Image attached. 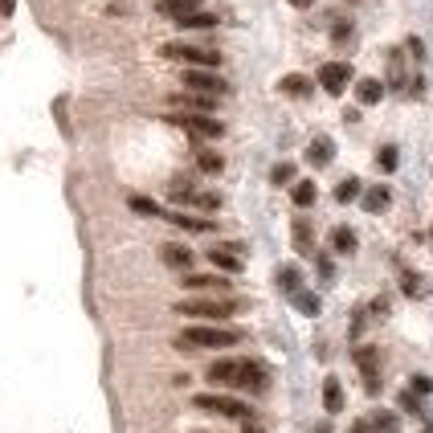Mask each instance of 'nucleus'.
Listing matches in <instances>:
<instances>
[{
	"label": "nucleus",
	"instance_id": "obj_16",
	"mask_svg": "<svg viewBox=\"0 0 433 433\" xmlns=\"http://www.w3.org/2000/svg\"><path fill=\"white\" fill-rule=\"evenodd\" d=\"M176 225V229H188V233H213V221H205V216H193V213H164Z\"/></svg>",
	"mask_w": 433,
	"mask_h": 433
},
{
	"label": "nucleus",
	"instance_id": "obj_13",
	"mask_svg": "<svg viewBox=\"0 0 433 433\" xmlns=\"http://www.w3.org/2000/svg\"><path fill=\"white\" fill-rule=\"evenodd\" d=\"M331 160H336V144H331L327 135L311 139V147H307V164H315V168H327Z\"/></svg>",
	"mask_w": 433,
	"mask_h": 433
},
{
	"label": "nucleus",
	"instance_id": "obj_17",
	"mask_svg": "<svg viewBox=\"0 0 433 433\" xmlns=\"http://www.w3.org/2000/svg\"><path fill=\"white\" fill-rule=\"evenodd\" d=\"M160 13L172 17V21H184V17L200 13V0H160Z\"/></svg>",
	"mask_w": 433,
	"mask_h": 433
},
{
	"label": "nucleus",
	"instance_id": "obj_3",
	"mask_svg": "<svg viewBox=\"0 0 433 433\" xmlns=\"http://www.w3.org/2000/svg\"><path fill=\"white\" fill-rule=\"evenodd\" d=\"M160 53H164V57H172V62H184L188 70H216V66H221V53H213V49H200V46H188V41H168Z\"/></svg>",
	"mask_w": 433,
	"mask_h": 433
},
{
	"label": "nucleus",
	"instance_id": "obj_5",
	"mask_svg": "<svg viewBox=\"0 0 433 433\" xmlns=\"http://www.w3.org/2000/svg\"><path fill=\"white\" fill-rule=\"evenodd\" d=\"M168 123H176V127H184L188 135H196V139H221L225 135V123L213 119V115H168Z\"/></svg>",
	"mask_w": 433,
	"mask_h": 433
},
{
	"label": "nucleus",
	"instance_id": "obj_2",
	"mask_svg": "<svg viewBox=\"0 0 433 433\" xmlns=\"http://www.w3.org/2000/svg\"><path fill=\"white\" fill-rule=\"evenodd\" d=\"M241 303L233 298H188V303H176V315H188V319H209V323H225L229 315H238Z\"/></svg>",
	"mask_w": 433,
	"mask_h": 433
},
{
	"label": "nucleus",
	"instance_id": "obj_41",
	"mask_svg": "<svg viewBox=\"0 0 433 433\" xmlns=\"http://www.w3.org/2000/svg\"><path fill=\"white\" fill-rule=\"evenodd\" d=\"M0 13L8 17V13H13V0H0Z\"/></svg>",
	"mask_w": 433,
	"mask_h": 433
},
{
	"label": "nucleus",
	"instance_id": "obj_19",
	"mask_svg": "<svg viewBox=\"0 0 433 433\" xmlns=\"http://www.w3.org/2000/svg\"><path fill=\"white\" fill-rule=\"evenodd\" d=\"M323 409H327V413H343V385H339L336 376H327V380H323Z\"/></svg>",
	"mask_w": 433,
	"mask_h": 433
},
{
	"label": "nucleus",
	"instance_id": "obj_42",
	"mask_svg": "<svg viewBox=\"0 0 433 433\" xmlns=\"http://www.w3.org/2000/svg\"><path fill=\"white\" fill-rule=\"evenodd\" d=\"M290 4H294V8H311L315 0H290Z\"/></svg>",
	"mask_w": 433,
	"mask_h": 433
},
{
	"label": "nucleus",
	"instance_id": "obj_14",
	"mask_svg": "<svg viewBox=\"0 0 433 433\" xmlns=\"http://www.w3.org/2000/svg\"><path fill=\"white\" fill-rule=\"evenodd\" d=\"M160 258H164L172 270H193V249H188V245L168 241V245H160Z\"/></svg>",
	"mask_w": 433,
	"mask_h": 433
},
{
	"label": "nucleus",
	"instance_id": "obj_26",
	"mask_svg": "<svg viewBox=\"0 0 433 433\" xmlns=\"http://www.w3.org/2000/svg\"><path fill=\"white\" fill-rule=\"evenodd\" d=\"M360 196H364V184L356 180V176L339 180V188H336V200H339V205H352V200H360Z\"/></svg>",
	"mask_w": 433,
	"mask_h": 433
},
{
	"label": "nucleus",
	"instance_id": "obj_24",
	"mask_svg": "<svg viewBox=\"0 0 433 433\" xmlns=\"http://www.w3.org/2000/svg\"><path fill=\"white\" fill-rule=\"evenodd\" d=\"M331 249H336V254H356V233H352L348 225H336V229H331Z\"/></svg>",
	"mask_w": 433,
	"mask_h": 433
},
{
	"label": "nucleus",
	"instance_id": "obj_11",
	"mask_svg": "<svg viewBox=\"0 0 433 433\" xmlns=\"http://www.w3.org/2000/svg\"><path fill=\"white\" fill-rule=\"evenodd\" d=\"M209 262L216 270H225V274H238L241 270V245H213L209 249Z\"/></svg>",
	"mask_w": 433,
	"mask_h": 433
},
{
	"label": "nucleus",
	"instance_id": "obj_7",
	"mask_svg": "<svg viewBox=\"0 0 433 433\" xmlns=\"http://www.w3.org/2000/svg\"><path fill=\"white\" fill-rule=\"evenodd\" d=\"M270 385V372H266L258 360H238V380L233 388H245V392H266Z\"/></svg>",
	"mask_w": 433,
	"mask_h": 433
},
{
	"label": "nucleus",
	"instance_id": "obj_22",
	"mask_svg": "<svg viewBox=\"0 0 433 433\" xmlns=\"http://www.w3.org/2000/svg\"><path fill=\"white\" fill-rule=\"evenodd\" d=\"M388 82H392L397 90H405V86H409V82H405V53H401V49H392V53H388Z\"/></svg>",
	"mask_w": 433,
	"mask_h": 433
},
{
	"label": "nucleus",
	"instance_id": "obj_9",
	"mask_svg": "<svg viewBox=\"0 0 433 433\" xmlns=\"http://www.w3.org/2000/svg\"><path fill=\"white\" fill-rule=\"evenodd\" d=\"M356 364H360L364 388H368V392H372V397H376V392H380V372H376V364H380V352H376V348H368V343H364V348H356Z\"/></svg>",
	"mask_w": 433,
	"mask_h": 433
},
{
	"label": "nucleus",
	"instance_id": "obj_38",
	"mask_svg": "<svg viewBox=\"0 0 433 433\" xmlns=\"http://www.w3.org/2000/svg\"><path fill=\"white\" fill-rule=\"evenodd\" d=\"M401 409H405V413H421V401L413 397V388H409V392H401Z\"/></svg>",
	"mask_w": 433,
	"mask_h": 433
},
{
	"label": "nucleus",
	"instance_id": "obj_23",
	"mask_svg": "<svg viewBox=\"0 0 433 433\" xmlns=\"http://www.w3.org/2000/svg\"><path fill=\"white\" fill-rule=\"evenodd\" d=\"M294 249H298V254H315V245H311V221H307V216H294Z\"/></svg>",
	"mask_w": 433,
	"mask_h": 433
},
{
	"label": "nucleus",
	"instance_id": "obj_28",
	"mask_svg": "<svg viewBox=\"0 0 433 433\" xmlns=\"http://www.w3.org/2000/svg\"><path fill=\"white\" fill-rule=\"evenodd\" d=\"M388 200H392L388 188H385V184H376V188H368V193H364V209H368V213H380V209H388Z\"/></svg>",
	"mask_w": 433,
	"mask_h": 433
},
{
	"label": "nucleus",
	"instance_id": "obj_39",
	"mask_svg": "<svg viewBox=\"0 0 433 433\" xmlns=\"http://www.w3.org/2000/svg\"><path fill=\"white\" fill-rule=\"evenodd\" d=\"M413 388H417V392H429V376H413Z\"/></svg>",
	"mask_w": 433,
	"mask_h": 433
},
{
	"label": "nucleus",
	"instance_id": "obj_15",
	"mask_svg": "<svg viewBox=\"0 0 433 433\" xmlns=\"http://www.w3.org/2000/svg\"><path fill=\"white\" fill-rule=\"evenodd\" d=\"M356 98H360V106H376L385 98V82L380 78H360L356 82Z\"/></svg>",
	"mask_w": 433,
	"mask_h": 433
},
{
	"label": "nucleus",
	"instance_id": "obj_25",
	"mask_svg": "<svg viewBox=\"0 0 433 433\" xmlns=\"http://www.w3.org/2000/svg\"><path fill=\"white\" fill-rule=\"evenodd\" d=\"M368 425H372V433H401V421H397V413H388V409L372 413V417H368Z\"/></svg>",
	"mask_w": 433,
	"mask_h": 433
},
{
	"label": "nucleus",
	"instance_id": "obj_31",
	"mask_svg": "<svg viewBox=\"0 0 433 433\" xmlns=\"http://www.w3.org/2000/svg\"><path fill=\"white\" fill-rule=\"evenodd\" d=\"M184 33H193V29H213L216 25V17L213 13H193V17H184V21H176Z\"/></svg>",
	"mask_w": 433,
	"mask_h": 433
},
{
	"label": "nucleus",
	"instance_id": "obj_36",
	"mask_svg": "<svg viewBox=\"0 0 433 433\" xmlns=\"http://www.w3.org/2000/svg\"><path fill=\"white\" fill-rule=\"evenodd\" d=\"M193 205H196V209H209V213H213L216 205H221V196H216V193H196Z\"/></svg>",
	"mask_w": 433,
	"mask_h": 433
},
{
	"label": "nucleus",
	"instance_id": "obj_12",
	"mask_svg": "<svg viewBox=\"0 0 433 433\" xmlns=\"http://www.w3.org/2000/svg\"><path fill=\"white\" fill-rule=\"evenodd\" d=\"M205 376H209V385H216V388H233V380H238V360H213Z\"/></svg>",
	"mask_w": 433,
	"mask_h": 433
},
{
	"label": "nucleus",
	"instance_id": "obj_6",
	"mask_svg": "<svg viewBox=\"0 0 433 433\" xmlns=\"http://www.w3.org/2000/svg\"><path fill=\"white\" fill-rule=\"evenodd\" d=\"M184 86H188V95H205V98L229 95L225 78H221L216 70H184Z\"/></svg>",
	"mask_w": 433,
	"mask_h": 433
},
{
	"label": "nucleus",
	"instance_id": "obj_34",
	"mask_svg": "<svg viewBox=\"0 0 433 433\" xmlns=\"http://www.w3.org/2000/svg\"><path fill=\"white\" fill-rule=\"evenodd\" d=\"M376 168H385V172L397 168V147H380L376 151Z\"/></svg>",
	"mask_w": 433,
	"mask_h": 433
},
{
	"label": "nucleus",
	"instance_id": "obj_27",
	"mask_svg": "<svg viewBox=\"0 0 433 433\" xmlns=\"http://www.w3.org/2000/svg\"><path fill=\"white\" fill-rule=\"evenodd\" d=\"M294 205H298V209H311L315 205V196H319V188H315V180H294Z\"/></svg>",
	"mask_w": 433,
	"mask_h": 433
},
{
	"label": "nucleus",
	"instance_id": "obj_1",
	"mask_svg": "<svg viewBox=\"0 0 433 433\" xmlns=\"http://www.w3.org/2000/svg\"><path fill=\"white\" fill-rule=\"evenodd\" d=\"M233 343H241V331H233V327H221V323H205V327H188V331H180L176 336V348L180 352H200V348H233Z\"/></svg>",
	"mask_w": 433,
	"mask_h": 433
},
{
	"label": "nucleus",
	"instance_id": "obj_20",
	"mask_svg": "<svg viewBox=\"0 0 433 433\" xmlns=\"http://www.w3.org/2000/svg\"><path fill=\"white\" fill-rule=\"evenodd\" d=\"M168 196L176 200V205H193V200H196V184L188 180V176H176V180L168 184Z\"/></svg>",
	"mask_w": 433,
	"mask_h": 433
},
{
	"label": "nucleus",
	"instance_id": "obj_35",
	"mask_svg": "<svg viewBox=\"0 0 433 433\" xmlns=\"http://www.w3.org/2000/svg\"><path fill=\"white\" fill-rule=\"evenodd\" d=\"M348 37H352V21H336V25H331V41H336V46H343Z\"/></svg>",
	"mask_w": 433,
	"mask_h": 433
},
{
	"label": "nucleus",
	"instance_id": "obj_29",
	"mask_svg": "<svg viewBox=\"0 0 433 433\" xmlns=\"http://www.w3.org/2000/svg\"><path fill=\"white\" fill-rule=\"evenodd\" d=\"M196 168L205 172V176H216V172L225 168V160L216 151H196Z\"/></svg>",
	"mask_w": 433,
	"mask_h": 433
},
{
	"label": "nucleus",
	"instance_id": "obj_8",
	"mask_svg": "<svg viewBox=\"0 0 433 433\" xmlns=\"http://www.w3.org/2000/svg\"><path fill=\"white\" fill-rule=\"evenodd\" d=\"M352 82V66L348 62H323V70H319V86L327 90V95H343V86Z\"/></svg>",
	"mask_w": 433,
	"mask_h": 433
},
{
	"label": "nucleus",
	"instance_id": "obj_37",
	"mask_svg": "<svg viewBox=\"0 0 433 433\" xmlns=\"http://www.w3.org/2000/svg\"><path fill=\"white\" fill-rule=\"evenodd\" d=\"M401 290H405V294H421V278H417V274H405V278H401Z\"/></svg>",
	"mask_w": 433,
	"mask_h": 433
},
{
	"label": "nucleus",
	"instance_id": "obj_30",
	"mask_svg": "<svg viewBox=\"0 0 433 433\" xmlns=\"http://www.w3.org/2000/svg\"><path fill=\"white\" fill-rule=\"evenodd\" d=\"M294 307H298L303 315H319V311H323L319 294H311V290H298V294H294Z\"/></svg>",
	"mask_w": 433,
	"mask_h": 433
},
{
	"label": "nucleus",
	"instance_id": "obj_10",
	"mask_svg": "<svg viewBox=\"0 0 433 433\" xmlns=\"http://www.w3.org/2000/svg\"><path fill=\"white\" fill-rule=\"evenodd\" d=\"M184 290H213V294H229V278L225 274H184Z\"/></svg>",
	"mask_w": 433,
	"mask_h": 433
},
{
	"label": "nucleus",
	"instance_id": "obj_18",
	"mask_svg": "<svg viewBox=\"0 0 433 433\" xmlns=\"http://www.w3.org/2000/svg\"><path fill=\"white\" fill-rule=\"evenodd\" d=\"M274 282H278V290H287V294H298V290H303V270H298V266H278Z\"/></svg>",
	"mask_w": 433,
	"mask_h": 433
},
{
	"label": "nucleus",
	"instance_id": "obj_40",
	"mask_svg": "<svg viewBox=\"0 0 433 433\" xmlns=\"http://www.w3.org/2000/svg\"><path fill=\"white\" fill-rule=\"evenodd\" d=\"M352 433H372V425H368V417H360V421L352 425Z\"/></svg>",
	"mask_w": 433,
	"mask_h": 433
},
{
	"label": "nucleus",
	"instance_id": "obj_32",
	"mask_svg": "<svg viewBox=\"0 0 433 433\" xmlns=\"http://www.w3.org/2000/svg\"><path fill=\"white\" fill-rule=\"evenodd\" d=\"M127 205H131L139 216H164V209H160L156 200H147V196H127Z\"/></svg>",
	"mask_w": 433,
	"mask_h": 433
},
{
	"label": "nucleus",
	"instance_id": "obj_43",
	"mask_svg": "<svg viewBox=\"0 0 433 433\" xmlns=\"http://www.w3.org/2000/svg\"><path fill=\"white\" fill-rule=\"evenodd\" d=\"M245 433H262V429H258V425H245Z\"/></svg>",
	"mask_w": 433,
	"mask_h": 433
},
{
	"label": "nucleus",
	"instance_id": "obj_33",
	"mask_svg": "<svg viewBox=\"0 0 433 433\" xmlns=\"http://www.w3.org/2000/svg\"><path fill=\"white\" fill-rule=\"evenodd\" d=\"M270 180L282 188V184H294V164H274V172H270Z\"/></svg>",
	"mask_w": 433,
	"mask_h": 433
},
{
	"label": "nucleus",
	"instance_id": "obj_4",
	"mask_svg": "<svg viewBox=\"0 0 433 433\" xmlns=\"http://www.w3.org/2000/svg\"><path fill=\"white\" fill-rule=\"evenodd\" d=\"M193 405L205 413H216V417H229V421H249V405L238 397H225V392H200V397H193Z\"/></svg>",
	"mask_w": 433,
	"mask_h": 433
},
{
	"label": "nucleus",
	"instance_id": "obj_21",
	"mask_svg": "<svg viewBox=\"0 0 433 433\" xmlns=\"http://www.w3.org/2000/svg\"><path fill=\"white\" fill-rule=\"evenodd\" d=\"M278 90L290 98H307L311 95V78H303V74H287L282 82H278Z\"/></svg>",
	"mask_w": 433,
	"mask_h": 433
},
{
	"label": "nucleus",
	"instance_id": "obj_44",
	"mask_svg": "<svg viewBox=\"0 0 433 433\" xmlns=\"http://www.w3.org/2000/svg\"><path fill=\"white\" fill-rule=\"evenodd\" d=\"M425 433H433V429H425Z\"/></svg>",
	"mask_w": 433,
	"mask_h": 433
}]
</instances>
